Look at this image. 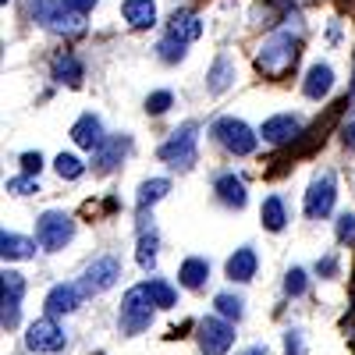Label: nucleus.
Wrapping results in <instances>:
<instances>
[{"label":"nucleus","mask_w":355,"mask_h":355,"mask_svg":"<svg viewBox=\"0 0 355 355\" xmlns=\"http://www.w3.org/2000/svg\"><path fill=\"white\" fill-rule=\"evenodd\" d=\"M71 139H75V146H82V150L100 153V150H103V142H107L100 117H96V114H82L78 121L71 125Z\"/></svg>","instance_id":"nucleus-13"},{"label":"nucleus","mask_w":355,"mask_h":355,"mask_svg":"<svg viewBox=\"0 0 355 355\" xmlns=\"http://www.w3.org/2000/svg\"><path fill=\"white\" fill-rule=\"evenodd\" d=\"M334 270H338V259H334V256H327V259L316 263V274H323V277H331Z\"/></svg>","instance_id":"nucleus-38"},{"label":"nucleus","mask_w":355,"mask_h":355,"mask_svg":"<svg viewBox=\"0 0 355 355\" xmlns=\"http://www.w3.org/2000/svg\"><path fill=\"white\" fill-rule=\"evenodd\" d=\"M196 331H199V348H202V355H224V352H231V345H234V327H231L224 316H202Z\"/></svg>","instance_id":"nucleus-7"},{"label":"nucleus","mask_w":355,"mask_h":355,"mask_svg":"<svg viewBox=\"0 0 355 355\" xmlns=\"http://www.w3.org/2000/svg\"><path fill=\"white\" fill-rule=\"evenodd\" d=\"M214 192L224 206H234V210H242V206L249 202V192H245V182L242 178H234V174H220L217 182H214Z\"/></svg>","instance_id":"nucleus-17"},{"label":"nucleus","mask_w":355,"mask_h":355,"mask_svg":"<svg viewBox=\"0 0 355 355\" xmlns=\"http://www.w3.org/2000/svg\"><path fill=\"white\" fill-rule=\"evenodd\" d=\"M178 281H182V288H202L206 281H210V263H206L202 256H189L182 263V270H178Z\"/></svg>","instance_id":"nucleus-24"},{"label":"nucleus","mask_w":355,"mask_h":355,"mask_svg":"<svg viewBox=\"0 0 355 355\" xmlns=\"http://www.w3.org/2000/svg\"><path fill=\"white\" fill-rule=\"evenodd\" d=\"M167 36L182 40V43H192L202 36V18L196 11H174L171 15V25H167Z\"/></svg>","instance_id":"nucleus-18"},{"label":"nucleus","mask_w":355,"mask_h":355,"mask_svg":"<svg viewBox=\"0 0 355 355\" xmlns=\"http://www.w3.org/2000/svg\"><path fill=\"white\" fill-rule=\"evenodd\" d=\"M295 61H299V36H291L288 28L274 33L270 40H263L259 53H256V68L266 75V78H281Z\"/></svg>","instance_id":"nucleus-1"},{"label":"nucleus","mask_w":355,"mask_h":355,"mask_svg":"<svg viewBox=\"0 0 355 355\" xmlns=\"http://www.w3.org/2000/svg\"><path fill=\"white\" fill-rule=\"evenodd\" d=\"M334 199H338V185H334V174H316L309 189H306V202H302V210L306 217L320 220V217H327L334 210Z\"/></svg>","instance_id":"nucleus-10"},{"label":"nucleus","mask_w":355,"mask_h":355,"mask_svg":"<svg viewBox=\"0 0 355 355\" xmlns=\"http://www.w3.org/2000/svg\"><path fill=\"white\" fill-rule=\"evenodd\" d=\"M8 192L33 196V192H40V182H36V178H28V174H18V178H11V182H8Z\"/></svg>","instance_id":"nucleus-34"},{"label":"nucleus","mask_w":355,"mask_h":355,"mask_svg":"<svg viewBox=\"0 0 355 355\" xmlns=\"http://www.w3.org/2000/svg\"><path fill=\"white\" fill-rule=\"evenodd\" d=\"M121 15L132 28H153L157 25V4L153 0H125Z\"/></svg>","instance_id":"nucleus-20"},{"label":"nucleus","mask_w":355,"mask_h":355,"mask_svg":"<svg viewBox=\"0 0 355 355\" xmlns=\"http://www.w3.org/2000/svg\"><path fill=\"white\" fill-rule=\"evenodd\" d=\"M231 82H234V61H231V53H217V61L210 64V71H206V89L217 96V93H224Z\"/></svg>","instance_id":"nucleus-21"},{"label":"nucleus","mask_w":355,"mask_h":355,"mask_svg":"<svg viewBox=\"0 0 355 355\" xmlns=\"http://www.w3.org/2000/svg\"><path fill=\"white\" fill-rule=\"evenodd\" d=\"M82 288L78 284H53L50 291H46V316L53 320V316H64V313H75L78 309V302H82Z\"/></svg>","instance_id":"nucleus-14"},{"label":"nucleus","mask_w":355,"mask_h":355,"mask_svg":"<svg viewBox=\"0 0 355 355\" xmlns=\"http://www.w3.org/2000/svg\"><path fill=\"white\" fill-rule=\"evenodd\" d=\"M214 306H217V316H224L227 323H231V320H242V313H245V309H242L245 302L239 299V295H231V291H220L217 299H214Z\"/></svg>","instance_id":"nucleus-30"},{"label":"nucleus","mask_w":355,"mask_h":355,"mask_svg":"<svg viewBox=\"0 0 355 355\" xmlns=\"http://www.w3.org/2000/svg\"><path fill=\"white\" fill-rule=\"evenodd\" d=\"M174 107V96L167 93V89H157V93H150V96H146V114H167Z\"/></svg>","instance_id":"nucleus-32"},{"label":"nucleus","mask_w":355,"mask_h":355,"mask_svg":"<svg viewBox=\"0 0 355 355\" xmlns=\"http://www.w3.org/2000/svg\"><path fill=\"white\" fill-rule=\"evenodd\" d=\"M259 220H263L266 231H284V224H288L284 199H281V196H266L263 206H259Z\"/></svg>","instance_id":"nucleus-26"},{"label":"nucleus","mask_w":355,"mask_h":355,"mask_svg":"<svg viewBox=\"0 0 355 355\" xmlns=\"http://www.w3.org/2000/svg\"><path fill=\"white\" fill-rule=\"evenodd\" d=\"M288 355H299V331H288Z\"/></svg>","instance_id":"nucleus-39"},{"label":"nucleus","mask_w":355,"mask_h":355,"mask_svg":"<svg viewBox=\"0 0 355 355\" xmlns=\"http://www.w3.org/2000/svg\"><path fill=\"white\" fill-rule=\"evenodd\" d=\"M50 75H53V82L78 89V85H82V64H78V57H75V53H61V57H53Z\"/></svg>","instance_id":"nucleus-23"},{"label":"nucleus","mask_w":355,"mask_h":355,"mask_svg":"<svg viewBox=\"0 0 355 355\" xmlns=\"http://www.w3.org/2000/svg\"><path fill=\"white\" fill-rule=\"evenodd\" d=\"M299 132H302V121H299L295 114H274V117H266L263 128H259L263 142H270V146H284V142H291Z\"/></svg>","instance_id":"nucleus-12"},{"label":"nucleus","mask_w":355,"mask_h":355,"mask_svg":"<svg viewBox=\"0 0 355 355\" xmlns=\"http://www.w3.org/2000/svg\"><path fill=\"white\" fill-rule=\"evenodd\" d=\"M214 139L234 157H249V153H256V146H259V135L242 121V117H217L214 121Z\"/></svg>","instance_id":"nucleus-4"},{"label":"nucleus","mask_w":355,"mask_h":355,"mask_svg":"<svg viewBox=\"0 0 355 355\" xmlns=\"http://www.w3.org/2000/svg\"><path fill=\"white\" fill-rule=\"evenodd\" d=\"M245 355H266V348H249Z\"/></svg>","instance_id":"nucleus-41"},{"label":"nucleus","mask_w":355,"mask_h":355,"mask_svg":"<svg viewBox=\"0 0 355 355\" xmlns=\"http://www.w3.org/2000/svg\"><path fill=\"white\" fill-rule=\"evenodd\" d=\"M21 295H25V277L18 270H4L0 274V323L4 331L18 327V313H21Z\"/></svg>","instance_id":"nucleus-8"},{"label":"nucleus","mask_w":355,"mask_h":355,"mask_svg":"<svg viewBox=\"0 0 355 355\" xmlns=\"http://www.w3.org/2000/svg\"><path fill=\"white\" fill-rule=\"evenodd\" d=\"M146 291H150V299L157 302V309H171V306L178 302V291H174L167 281H157V277H150V281H146Z\"/></svg>","instance_id":"nucleus-28"},{"label":"nucleus","mask_w":355,"mask_h":355,"mask_svg":"<svg viewBox=\"0 0 355 355\" xmlns=\"http://www.w3.org/2000/svg\"><path fill=\"white\" fill-rule=\"evenodd\" d=\"M53 171L64 178V182H78V178L85 174V164L75 157V153H57V160H53Z\"/></svg>","instance_id":"nucleus-29"},{"label":"nucleus","mask_w":355,"mask_h":355,"mask_svg":"<svg viewBox=\"0 0 355 355\" xmlns=\"http://www.w3.org/2000/svg\"><path fill=\"white\" fill-rule=\"evenodd\" d=\"M338 239L341 242H355V214H341L338 217Z\"/></svg>","instance_id":"nucleus-35"},{"label":"nucleus","mask_w":355,"mask_h":355,"mask_svg":"<svg viewBox=\"0 0 355 355\" xmlns=\"http://www.w3.org/2000/svg\"><path fill=\"white\" fill-rule=\"evenodd\" d=\"M256 252L249 249V245H242V249H234V256L224 263V274L231 277V281H239V284H245V281H252L256 277Z\"/></svg>","instance_id":"nucleus-19"},{"label":"nucleus","mask_w":355,"mask_h":355,"mask_svg":"<svg viewBox=\"0 0 355 355\" xmlns=\"http://www.w3.org/2000/svg\"><path fill=\"white\" fill-rule=\"evenodd\" d=\"M306 284H309L306 270H302V266H291V270H288V277H284V291L291 295V299H299V295L306 291Z\"/></svg>","instance_id":"nucleus-33"},{"label":"nucleus","mask_w":355,"mask_h":355,"mask_svg":"<svg viewBox=\"0 0 355 355\" xmlns=\"http://www.w3.org/2000/svg\"><path fill=\"white\" fill-rule=\"evenodd\" d=\"M18 164H21V171H25L28 178H36V174H40V167H43V157H40V153H21V160H18Z\"/></svg>","instance_id":"nucleus-36"},{"label":"nucleus","mask_w":355,"mask_h":355,"mask_svg":"<svg viewBox=\"0 0 355 355\" xmlns=\"http://www.w3.org/2000/svg\"><path fill=\"white\" fill-rule=\"evenodd\" d=\"M157 245H160L157 227L146 224V217H142V224H139V266L142 270H153L157 266Z\"/></svg>","instance_id":"nucleus-22"},{"label":"nucleus","mask_w":355,"mask_h":355,"mask_svg":"<svg viewBox=\"0 0 355 355\" xmlns=\"http://www.w3.org/2000/svg\"><path fill=\"white\" fill-rule=\"evenodd\" d=\"M71 239H75V220H71L64 210H46V214L36 220V242H40V249L61 252Z\"/></svg>","instance_id":"nucleus-6"},{"label":"nucleus","mask_w":355,"mask_h":355,"mask_svg":"<svg viewBox=\"0 0 355 355\" xmlns=\"http://www.w3.org/2000/svg\"><path fill=\"white\" fill-rule=\"evenodd\" d=\"M117 277H121V263H117L114 256H100V259L89 263V270L82 277V291L85 295H100V291L114 288Z\"/></svg>","instance_id":"nucleus-11"},{"label":"nucleus","mask_w":355,"mask_h":355,"mask_svg":"<svg viewBox=\"0 0 355 355\" xmlns=\"http://www.w3.org/2000/svg\"><path fill=\"white\" fill-rule=\"evenodd\" d=\"M132 150V139L128 135H114V139H107L103 142V150L100 153H93V164H96V174H110L117 164L125 160V153Z\"/></svg>","instance_id":"nucleus-15"},{"label":"nucleus","mask_w":355,"mask_h":355,"mask_svg":"<svg viewBox=\"0 0 355 355\" xmlns=\"http://www.w3.org/2000/svg\"><path fill=\"white\" fill-rule=\"evenodd\" d=\"M0 4H8V0H0Z\"/></svg>","instance_id":"nucleus-42"},{"label":"nucleus","mask_w":355,"mask_h":355,"mask_svg":"<svg viewBox=\"0 0 355 355\" xmlns=\"http://www.w3.org/2000/svg\"><path fill=\"white\" fill-rule=\"evenodd\" d=\"M0 256L4 259H28V256H36V242L25 239V234L4 231L0 234Z\"/></svg>","instance_id":"nucleus-25"},{"label":"nucleus","mask_w":355,"mask_h":355,"mask_svg":"<svg viewBox=\"0 0 355 355\" xmlns=\"http://www.w3.org/2000/svg\"><path fill=\"white\" fill-rule=\"evenodd\" d=\"M25 345H28V352H36V355H53V352H61V348L68 345V338H64L61 327H57V320L43 316V320H36V323H28Z\"/></svg>","instance_id":"nucleus-9"},{"label":"nucleus","mask_w":355,"mask_h":355,"mask_svg":"<svg viewBox=\"0 0 355 355\" xmlns=\"http://www.w3.org/2000/svg\"><path fill=\"white\" fill-rule=\"evenodd\" d=\"M334 89V68L331 64H313L309 71H306V78H302V93L309 96V100H323Z\"/></svg>","instance_id":"nucleus-16"},{"label":"nucleus","mask_w":355,"mask_h":355,"mask_svg":"<svg viewBox=\"0 0 355 355\" xmlns=\"http://www.w3.org/2000/svg\"><path fill=\"white\" fill-rule=\"evenodd\" d=\"M64 4H68V8L75 11V15H82V18H85L89 11H93V8H96V0H64Z\"/></svg>","instance_id":"nucleus-37"},{"label":"nucleus","mask_w":355,"mask_h":355,"mask_svg":"<svg viewBox=\"0 0 355 355\" xmlns=\"http://www.w3.org/2000/svg\"><path fill=\"white\" fill-rule=\"evenodd\" d=\"M28 8H33L36 21L50 33H61V36H78L85 33V18L75 15L64 0H28Z\"/></svg>","instance_id":"nucleus-2"},{"label":"nucleus","mask_w":355,"mask_h":355,"mask_svg":"<svg viewBox=\"0 0 355 355\" xmlns=\"http://www.w3.org/2000/svg\"><path fill=\"white\" fill-rule=\"evenodd\" d=\"M345 146H348V150H355V121L345 128Z\"/></svg>","instance_id":"nucleus-40"},{"label":"nucleus","mask_w":355,"mask_h":355,"mask_svg":"<svg viewBox=\"0 0 355 355\" xmlns=\"http://www.w3.org/2000/svg\"><path fill=\"white\" fill-rule=\"evenodd\" d=\"M167 192H171V182H167V178H150V182H142V185H139V196H135L139 210H146V206L160 202Z\"/></svg>","instance_id":"nucleus-27"},{"label":"nucleus","mask_w":355,"mask_h":355,"mask_svg":"<svg viewBox=\"0 0 355 355\" xmlns=\"http://www.w3.org/2000/svg\"><path fill=\"white\" fill-rule=\"evenodd\" d=\"M185 46H189V43L174 40V36H164V40L157 43V53L164 57L167 64H178V61H185Z\"/></svg>","instance_id":"nucleus-31"},{"label":"nucleus","mask_w":355,"mask_h":355,"mask_svg":"<svg viewBox=\"0 0 355 355\" xmlns=\"http://www.w3.org/2000/svg\"><path fill=\"white\" fill-rule=\"evenodd\" d=\"M196 142H199V125L185 121L182 128H174L167 142H160L157 157L171 167H192L196 164Z\"/></svg>","instance_id":"nucleus-5"},{"label":"nucleus","mask_w":355,"mask_h":355,"mask_svg":"<svg viewBox=\"0 0 355 355\" xmlns=\"http://www.w3.org/2000/svg\"><path fill=\"white\" fill-rule=\"evenodd\" d=\"M153 309H157V302L150 299L146 284H135V288L125 291V299H121V316H117V323H121L125 334H142V331L153 323Z\"/></svg>","instance_id":"nucleus-3"}]
</instances>
